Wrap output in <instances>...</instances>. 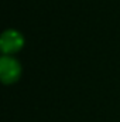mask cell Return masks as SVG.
<instances>
[{
  "instance_id": "obj_1",
  "label": "cell",
  "mask_w": 120,
  "mask_h": 122,
  "mask_svg": "<svg viewBox=\"0 0 120 122\" xmlns=\"http://www.w3.org/2000/svg\"><path fill=\"white\" fill-rule=\"evenodd\" d=\"M0 72H1L3 82L6 84L14 82L20 75V65L16 60L10 57H3L0 61Z\"/></svg>"
},
{
  "instance_id": "obj_2",
  "label": "cell",
  "mask_w": 120,
  "mask_h": 122,
  "mask_svg": "<svg viewBox=\"0 0 120 122\" xmlns=\"http://www.w3.org/2000/svg\"><path fill=\"white\" fill-rule=\"evenodd\" d=\"M0 44H1L3 53H6V54L16 53V51H18L23 47V37L17 31L9 30V31H6V33H3Z\"/></svg>"
}]
</instances>
